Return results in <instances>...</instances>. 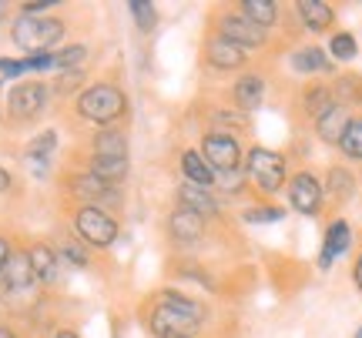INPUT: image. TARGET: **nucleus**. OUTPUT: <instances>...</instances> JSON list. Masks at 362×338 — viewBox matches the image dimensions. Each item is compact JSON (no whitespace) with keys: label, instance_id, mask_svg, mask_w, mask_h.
Wrapping results in <instances>:
<instances>
[{"label":"nucleus","instance_id":"nucleus-1","mask_svg":"<svg viewBox=\"0 0 362 338\" xmlns=\"http://www.w3.org/2000/svg\"><path fill=\"white\" fill-rule=\"evenodd\" d=\"M208 305L192 298L185 291L165 288L151 298L148 308V332L155 338H194V332L205 325Z\"/></svg>","mask_w":362,"mask_h":338},{"label":"nucleus","instance_id":"nucleus-2","mask_svg":"<svg viewBox=\"0 0 362 338\" xmlns=\"http://www.w3.org/2000/svg\"><path fill=\"white\" fill-rule=\"evenodd\" d=\"M242 171L248 178V188L255 195L275 198L279 191H285V184L292 178V164L282 151H272V147H262V144H252L245 147V161H242Z\"/></svg>","mask_w":362,"mask_h":338},{"label":"nucleus","instance_id":"nucleus-3","mask_svg":"<svg viewBox=\"0 0 362 338\" xmlns=\"http://www.w3.org/2000/svg\"><path fill=\"white\" fill-rule=\"evenodd\" d=\"M124 111H128V97H124V91L117 84L101 80V84H90V87H84L78 94V114L84 121H90V124L111 128L117 117H124Z\"/></svg>","mask_w":362,"mask_h":338},{"label":"nucleus","instance_id":"nucleus-4","mask_svg":"<svg viewBox=\"0 0 362 338\" xmlns=\"http://www.w3.org/2000/svg\"><path fill=\"white\" fill-rule=\"evenodd\" d=\"M11 37L17 47H24L27 57L30 54H51L54 44L64 40V20L57 17H17L11 27Z\"/></svg>","mask_w":362,"mask_h":338},{"label":"nucleus","instance_id":"nucleus-5","mask_svg":"<svg viewBox=\"0 0 362 338\" xmlns=\"http://www.w3.org/2000/svg\"><path fill=\"white\" fill-rule=\"evenodd\" d=\"M285 198H288V211H296L302 218H322L325 215L322 178L312 168L292 171V178L285 184Z\"/></svg>","mask_w":362,"mask_h":338},{"label":"nucleus","instance_id":"nucleus-6","mask_svg":"<svg viewBox=\"0 0 362 338\" xmlns=\"http://www.w3.org/2000/svg\"><path fill=\"white\" fill-rule=\"evenodd\" d=\"M198 155L208 161V168L221 174V171H238L245 161V144L238 134H225V131H205Z\"/></svg>","mask_w":362,"mask_h":338},{"label":"nucleus","instance_id":"nucleus-7","mask_svg":"<svg viewBox=\"0 0 362 338\" xmlns=\"http://www.w3.org/2000/svg\"><path fill=\"white\" fill-rule=\"evenodd\" d=\"M211 30L221 34L225 40H232L235 47H242V51H265L272 44L269 30H262L255 27L252 20H245L238 11H225V13H215V20H211Z\"/></svg>","mask_w":362,"mask_h":338},{"label":"nucleus","instance_id":"nucleus-8","mask_svg":"<svg viewBox=\"0 0 362 338\" xmlns=\"http://www.w3.org/2000/svg\"><path fill=\"white\" fill-rule=\"evenodd\" d=\"M74 231L84 245L90 248H111L117 241V222L101 208H88L81 205L74 215Z\"/></svg>","mask_w":362,"mask_h":338},{"label":"nucleus","instance_id":"nucleus-9","mask_svg":"<svg viewBox=\"0 0 362 338\" xmlns=\"http://www.w3.org/2000/svg\"><path fill=\"white\" fill-rule=\"evenodd\" d=\"M205 64L215 74H235V71H245L248 67V51L235 47L232 40H225L221 34H208L205 37Z\"/></svg>","mask_w":362,"mask_h":338},{"label":"nucleus","instance_id":"nucleus-10","mask_svg":"<svg viewBox=\"0 0 362 338\" xmlns=\"http://www.w3.org/2000/svg\"><path fill=\"white\" fill-rule=\"evenodd\" d=\"M71 191H74V198L78 201H88V208H117L121 201H124V195H121V188H115V184H104L101 178H94L90 171H81V174H74L71 178Z\"/></svg>","mask_w":362,"mask_h":338},{"label":"nucleus","instance_id":"nucleus-11","mask_svg":"<svg viewBox=\"0 0 362 338\" xmlns=\"http://www.w3.org/2000/svg\"><path fill=\"white\" fill-rule=\"evenodd\" d=\"M47 84H40V80H24V84H17L11 94H7V114L13 121H30V117H37L47 104Z\"/></svg>","mask_w":362,"mask_h":338},{"label":"nucleus","instance_id":"nucleus-12","mask_svg":"<svg viewBox=\"0 0 362 338\" xmlns=\"http://www.w3.org/2000/svg\"><path fill=\"white\" fill-rule=\"evenodd\" d=\"M352 248V224L346 218H332L325 224V234H322V248H319V268L329 272L342 255H349Z\"/></svg>","mask_w":362,"mask_h":338},{"label":"nucleus","instance_id":"nucleus-13","mask_svg":"<svg viewBox=\"0 0 362 338\" xmlns=\"http://www.w3.org/2000/svg\"><path fill=\"white\" fill-rule=\"evenodd\" d=\"M322 191H325V205H349L356 191H359V174L349 168V164H332V168L325 171L322 178Z\"/></svg>","mask_w":362,"mask_h":338},{"label":"nucleus","instance_id":"nucleus-14","mask_svg":"<svg viewBox=\"0 0 362 338\" xmlns=\"http://www.w3.org/2000/svg\"><path fill=\"white\" fill-rule=\"evenodd\" d=\"M332 104H336V94H332V84H329V80H309V84H302V91L296 94L298 114L305 117V121H312V124Z\"/></svg>","mask_w":362,"mask_h":338},{"label":"nucleus","instance_id":"nucleus-15","mask_svg":"<svg viewBox=\"0 0 362 338\" xmlns=\"http://www.w3.org/2000/svg\"><path fill=\"white\" fill-rule=\"evenodd\" d=\"M165 228H168V238L175 241V245H198V241L205 238L208 222L202 218V215H194V211L175 205L171 215H168V222H165Z\"/></svg>","mask_w":362,"mask_h":338},{"label":"nucleus","instance_id":"nucleus-16","mask_svg":"<svg viewBox=\"0 0 362 338\" xmlns=\"http://www.w3.org/2000/svg\"><path fill=\"white\" fill-rule=\"evenodd\" d=\"M265 91H269V84L262 74L255 71H245V74H238L232 80V104L235 111H242V114H252V111H259L265 104Z\"/></svg>","mask_w":362,"mask_h":338},{"label":"nucleus","instance_id":"nucleus-17","mask_svg":"<svg viewBox=\"0 0 362 338\" xmlns=\"http://www.w3.org/2000/svg\"><path fill=\"white\" fill-rule=\"evenodd\" d=\"M288 67L302 74V78H322V74H336V64L329 61L325 47L319 44H302L296 51L288 54Z\"/></svg>","mask_w":362,"mask_h":338},{"label":"nucleus","instance_id":"nucleus-18","mask_svg":"<svg viewBox=\"0 0 362 338\" xmlns=\"http://www.w3.org/2000/svg\"><path fill=\"white\" fill-rule=\"evenodd\" d=\"M34 272H30V258H27V251H11V258L4 265V272H0V288L7 291V295H24L27 288H34Z\"/></svg>","mask_w":362,"mask_h":338},{"label":"nucleus","instance_id":"nucleus-19","mask_svg":"<svg viewBox=\"0 0 362 338\" xmlns=\"http://www.w3.org/2000/svg\"><path fill=\"white\" fill-rule=\"evenodd\" d=\"M181 208L194 211V215H202L205 222H215L221 215V201L215 191H208V188H194V184H178V191H175Z\"/></svg>","mask_w":362,"mask_h":338},{"label":"nucleus","instance_id":"nucleus-20","mask_svg":"<svg viewBox=\"0 0 362 338\" xmlns=\"http://www.w3.org/2000/svg\"><path fill=\"white\" fill-rule=\"evenodd\" d=\"M296 17L309 34H325V30L336 27V7L325 4V0H298Z\"/></svg>","mask_w":362,"mask_h":338},{"label":"nucleus","instance_id":"nucleus-21","mask_svg":"<svg viewBox=\"0 0 362 338\" xmlns=\"http://www.w3.org/2000/svg\"><path fill=\"white\" fill-rule=\"evenodd\" d=\"M349 121H352V111H346L342 104H332L315 124H312V131H315V138H319L325 147H339L342 134L349 128Z\"/></svg>","mask_w":362,"mask_h":338},{"label":"nucleus","instance_id":"nucleus-22","mask_svg":"<svg viewBox=\"0 0 362 338\" xmlns=\"http://www.w3.org/2000/svg\"><path fill=\"white\" fill-rule=\"evenodd\" d=\"M329 84H332V94H336V104H342L352 114H362V74L342 71Z\"/></svg>","mask_w":362,"mask_h":338},{"label":"nucleus","instance_id":"nucleus-23","mask_svg":"<svg viewBox=\"0 0 362 338\" xmlns=\"http://www.w3.org/2000/svg\"><path fill=\"white\" fill-rule=\"evenodd\" d=\"M181 174H185V184H194V188H215V171L208 168V161L198 155V147H185L181 151Z\"/></svg>","mask_w":362,"mask_h":338},{"label":"nucleus","instance_id":"nucleus-24","mask_svg":"<svg viewBox=\"0 0 362 338\" xmlns=\"http://www.w3.org/2000/svg\"><path fill=\"white\" fill-rule=\"evenodd\" d=\"M30 258V272H34V282L37 285H54L57 282V272H61V258L51 245H34L27 251Z\"/></svg>","mask_w":362,"mask_h":338},{"label":"nucleus","instance_id":"nucleus-25","mask_svg":"<svg viewBox=\"0 0 362 338\" xmlns=\"http://www.w3.org/2000/svg\"><path fill=\"white\" fill-rule=\"evenodd\" d=\"M235 11L242 13L245 20H252L255 27H262V30H272V27L282 20V7L275 0H238Z\"/></svg>","mask_w":362,"mask_h":338},{"label":"nucleus","instance_id":"nucleus-26","mask_svg":"<svg viewBox=\"0 0 362 338\" xmlns=\"http://www.w3.org/2000/svg\"><path fill=\"white\" fill-rule=\"evenodd\" d=\"M90 174L94 178H101L104 184H115V188H121V181L128 178L131 171V161L128 157H90Z\"/></svg>","mask_w":362,"mask_h":338},{"label":"nucleus","instance_id":"nucleus-27","mask_svg":"<svg viewBox=\"0 0 362 338\" xmlns=\"http://www.w3.org/2000/svg\"><path fill=\"white\" fill-rule=\"evenodd\" d=\"M90 144H94V157H128V134L117 128H101Z\"/></svg>","mask_w":362,"mask_h":338},{"label":"nucleus","instance_id":"nucleus-28","mask_svg":"<svg viewBox=\"0 0 362 338\" xmlns=\"http://www.w3.org/2000/svg\"><path fill=\"white\" fill-rule=\"evenodd\" d=\"M325 54H329L332 64H352V61L359 57V40H356L352 30H332Z\"/></svg>","mask_w":362,"mask_h":338},{"label":"nucleus","instance_id":"nucleus-29","mask_svg":"<svg viewBox=\"0 0 362 338\" xmlns=\"http://www.w3.org/2000/svg\"><path fill=\"white\" fill-rule=\"evenodd\" d=\"M336 151L346 157L349 164H362V114H352L349 128H346V134H342V141H339Z\"/></svg>","mask_w":362,"mask_h":338},{"label":"nucleus","instance_id":"nucleus-30","mask_svg":"<svg viewBox=\"0 0 362 338\" xmlns=\"http://www.w3.org/2000/svg\"><path fill=\"white\" fill-rule=\"evenodd\" d=\"M54 147H57V134H54V131H44V134H37L34 141L27 144V161H34L37 171H44L47 168V157L54 155Z\"/></svg>","mask_w":362,"mask_h":338},{"label":"nucleus","instance_id":"nucleus-31","mask_svg":"<svg viewBox=\"0 0 362 338\" xmlns=\"http://www.w3.org/2000/svg\"><path fill=\"white\" fill-rule=\"evenodd\" d=\"M128 11H131V17H134V27H138L141 34H151L158 27V7L151 0H131Z\"/></svg>","mask_w":362,"mask_h":338},{"label":"nucleus","instance_id":"nucleus-32","mask_svg":"<svg viewBox=\"0 0 362 338\" xmlns=\"http://www.w3.org/2000/svg\"><path fill=\"white\" fill-rule=\"evenodd\" d=\"M242 222L245 224H279L285 222V208H279V205H252V208L242 211Z\"/></svg>","mask_w":362,"mask_h":338},{"label":"nucleus","instance_id":"nucleus-33","mask_svg":"<svg viewBox=\"0 0 362 338\" xmlns=\"http://www.w3.org/2000/svg\"><path fill=\"white\" fill-rule=\"evenodd\" d=\"M248 188V178H245V171L238 168V171H221V174H215V195H242Z\"/></svg>","mask_w":362,"mask_h":338},{"label":"nucleus","instance_id":"nucleus-34","mask_svg":"<svg viewBox=\"0 0 362 338\" xmlns=\"http://www.w3.org/2000/svg\"><path fill=\"white\" fill-rule=\"evenodd\" d=\"M84 57H88V47H81V44H74V47H64V51L54 54V71H81V64H84Z\"/></svg>","mask_w":362,"mask_h":338},{"label":"nucleus","instance_id":"nucleus-35","mask_svg":"<svg viewBox=\"0 0 362 338\" xmlns=\"http://www.w3.org/2000/svg\"><path fill=\"white\" fill-rule=\"evenodd\" d=\"M57 258L67 261V265H74V268H84V265H88V251H84L78 241H61V248H57Z\"/></svg>","mask_w":362,"mask_h":338},{"label":"nucleus","instance_id":"nucleus-36","mask_svg":"<svg viewBox=\"0 0 362 338\" xmlns=\"http://www.w3.org/2000/svg\"><path fill=\"white\" fill-rule=\"evenodd\" d=\"M27 71H54V51L51 54H30V57H24Z\"/></svg>","mask_w":362,"mask_h":338},{"label":"nucleus","instance_id":"nucleus-37","mask_svg":"<svg viewBox=\"0 0 362 338\" xmlns=\"http://www.w3.org/2000/svg\"><path fill=\"white\" fill-rule=\"evenodd\" d=\"M27 71L24 61H13V57H0V78H21Z\"/></svg>","mask_w":362,"mask_h":338},{"label":"nucleus","instance_id":"nucleus-38","mask_svg":"<svg viewBox=\"0 0 362 338\" xmlns=\"http://www.w3.org/2000/svg\"><path fill=\"white\" fill-rule=\"evenodd\" d=\"M51 7H57V0H34V4H24L21 11H24V17H37L40 11H51Z\"/></svg>","mask_w":362,"mask_h":338},{"label":"nucleus","instance_id":"nucleus-39","mask_svg":"<svg viewBox=\"0 0 362 338\" xmlns=\"http://www.w3.org/2000/svg\"><path fill=\"white\" fill-rule=\"evenodd\" d=\"M352 285H356V291L362 295V251L356 255V261H352Z\"/></svg>","mask_w":362,"mask_h":338},{"label":"nucleus","instance_id":"nucleus-40","mask_svg":"<svg viewBox=\"0 0 362 338\" xmlns=\"http://www.w3.org/2000/svg\"><path fill=\"white\" fill-rule=\"evenodd\" d=\"M7 258H11V241H7V238H0V272H4Z\"/></svg>","mask_w":362,"mask_h":338},{"label":"nucleus","instance_id":"nucleus-41","mask_svg":"<svg viewBox=\"0 0 362 338\" xmlns=\"http://www.w3.org/2000/svg\"><path fill=\"white\" fill-rule=\"evenodd\" d=\"M11 184H13L11 171H4V168H0V191H7V188H11Z\"/></svg>","mask_w":362,"mask_h":338},{"label":"nucleus","instance_id":"nucleus-42","mask_svg":"<svg viewBox=\"0 0 362 338\" xmlns=\"http://www.w3.org/2000/svg\"><path fill=\"white\" fill-rule=\"evenodd\" d=\"M54 338H78V332H71V328H61Z\"/></svg>","mask_w":362,"mask_h":338},{"label":"nucleus","instance_id":"nucleus-43","mask_svg":"<svg viewBox=\"0 0 362 338\" xmlns=\"http://www.w3.org/2000/svg\"><path fill=\"white\" fill-rule=\"evenodd\" d=\"M0 338H17V335H13V328H7V325H0Z\"/></svg>","mask_w":362,"mask_h":338},{"label":"nucleus","instance_id":"nucleus-44","mask_svg":"<svg viewBox=\"0 0 362 338\" xmlns=\"http://www.w3.org/2000/svg\"><path fill=\"white\" fill-rule=\"evenodd\" d=\"M4 17H7V4H0V20H4Z\"/></svg>","mask_w":362,"mask_h":338},{"label":"nucleus","instance_id":"nucleus-45","mask_svg":"<svg viewBox=\"0 0 362 338\" xmlns=\"http://www.w3.org/2000/svg\"><path fill=\"white\" fill-rule=\"evenodd\" d=\"M356 338H362V325H359V332H356Z\"/></svg>","mask_w":362,"mask_h":338},{"label":"nucleus","instance_id":"nucleus-46","mask_svg":"<svg viewBox=\"0 0 362 338\" xmlns=\"http://www.w3.org/2000/svg\"><path fill=\"white\" fill-rule=\"evenodd\" d=\"M115 338H121V335H115Z\"/></svg>","mask_w":362,"mask_h":338}]
</instances>
